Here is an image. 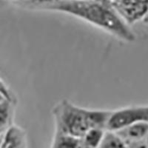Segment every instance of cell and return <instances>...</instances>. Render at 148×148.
I'll return each instance as SVG.
<instances>
[{
  "instance_id": "1",
  "label": "cell",
  "mask_w": 148,
  "mask_h": 148,
  "mask_svg": "<svg viewBox=\"0 0 148 148\" xmlns=\"http://www.w3.org/2000/svg\"><path fill=\"white\" fill-rule=\"evenodd\" d=\"M42 8L76 16L125 42L136 36L115 10L111 0H62Z\"/></svg>"
},
{
  "instance_id": "2",
  "label": "cell",
  "mask_w": 148,
  "mask_h": 148,
  "mask_svg": "<svg viewBox=\"0 0 148 148\" xmlns=\"http://www.w3.org/2000/svg\"><path fill=\"white\" fill-rule=\"evenodd\" d=\"M112 111L80 108L67 100L57 104L53 110L56 134L82 138L91 128L106 130Z\"/></svg>"
},
{
  "instance_id": "3",
  "label": "cell",
  "mask_w": 148,
  "mask_h": 148,
  "mask_svg": "<svg viewBox=\"0 0 148 148\" xmlns=\"http://www.w3.org/2000/svg\"><path fill=\"white\" fill-rule=\"evenodd\" d=\"M138 121L148 122V106L127 107L112 111L106 130L115 132Z\"/></svg>"
},
{
  "instance_id": "4",
  "label": "cell",
  "mask_w": 148,
  "mask_h": 148,
  "mask_svg": "<svg viewBox=\"0 0 148 148\" xmlns=\"http://www.w3.org/2000/svg\"><path fill=\"white\" fill-rule=\"evenodd\" d=\"M111 2L116 13L129 26L148 15V0H111Z\"/></svg>"
},
{
  "instance_id": "5",
  "label": "cell",
  "mask_w": 148,
  "mask_h": 148,
  "mask_svg": "<svg viewBox=\"0 0 148 148\" xmlns=\"http://www.w3.org/2000/svg\"><path fill=\"white\" fill-rule=\"evenodd\" d=\"M25 132L21 127L11 125L2 136L0 148H26Z\"/></svg>"
},
{
  "instance_id": "6",
  "label": "cell",
  "mask_w": 148,
  "mask_h": 148,
  "mask_svg": "<svg viewBox=\"0 0 148 148\" xmlns=\"http://www.w3.org/2000/svg\"><path fill=\"white\" fill-rule=\"evenodd\" d=\"M115 132L127 144L144 140L148 136V122L138 121Z\"/></svg>"
},
{
  "instance_id": "7",
  "label": "cell",
  "mask_w": 148,
  "mask_h": 148,
  "mask_svg": "<svg viewBox=\"0 0 148 148\" xmlns=\"http://www.w3.org/2000/svg\"><path fill=\"white\" fill-rule=\"evenodd\" d=\"M105 130L102 128H91L84 135V136L80 138L88 147L99 148Z\"/></svg>"
},
{
  "instance_id": "8",
  "label": "cell",
  "mask_w": 148,
  "mask_h": 148,
  "mask_svg": "<svg viewBox=\"0 0 148 148\" xmlns=\"http://www.w3.org/2000/svg\"><path fill=\"white\" fill-rule=\"evenodd\" d=\"M99 148H128V147L116 132L107 130Z\"/></svg>"
},
{
  "instance_id": "9",
  "label": "cell",
  "mask_w": 148,
  "mask_h": 148,
  "mask_svg": "<svg viewBox=\"0 0 148 148\" xmlns=\"http://www.w3.org/2000/svg\"><path fill=\"white\" fill-rule=\"evenodd\" d=\"M79 138L68 135L56 134L52 148H78Z\"/></svg>"
},
{
  "instance_id": "10",
  "label": "cell",
  "mask_w": 148,
  "mask_h": 148,
  "mask_svg": "<svg viewBox=\"0 0 148 148\" xmlns=\"http://www.w3.org/2000/svg\"><path fill=\"white\" fill-rule=\"evenodd\" d=\"M127 145L128 148H148V143L147 142L146 139L133 141Z\"/></svg>"
},
{
  "instance_id": "11",
  "label": "cell",
  "mask_w": 148,
  "mask_h": 148,
  "mask_svg": "<svg viewBox=\"0 0 148 148\" xmlns=\"http://www.w3.org/2000/svg\"><path fill=\"white\" fill-rule=\"evenodd\" d=\"M30 1L33 2H36V3L46 4L47 5H49L59 2V1H62V0H30Z\"/></svg>"
},
{
  "instance_id": "12",
  "label": "cell",
  "mask_w": 148,
  "mask_h": 148,
  "mask_svg": "<svg viewBox=\"0 0 148 148\" xmlns=\"http://www.w3.org/2000/svg\"><path fill=\"white\" fill-rule=\"evenodd\" d=\"M5 100H8V99L5 97V96H4L2 93H1V92H0V104H2V103H3Z\"/></svg>"
},
{
  "instance_id": "13",
  "label": "cell",
  "mask_w": 148,
  "mask_h": 148,
  "mask_svg": "<svg viewBox=\"0 0 148 148\" xmlns=\"http://www.w3.org/2000/svg\"><path fill=\"white\" fill-rule=\"evenodd\" d=\"M145 139H146L147 142V143H148V136H147V138H145Z\"/></svg>"
}]
</instances>
